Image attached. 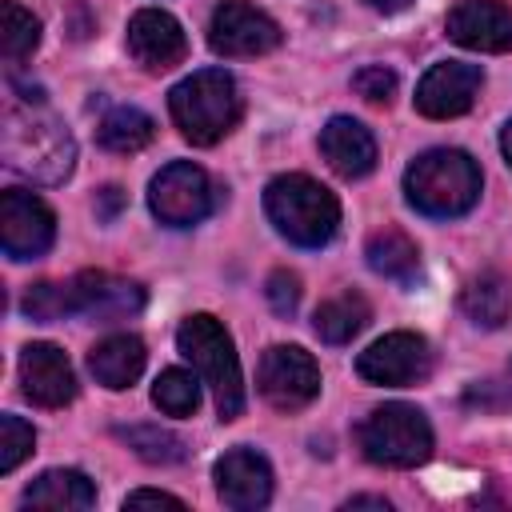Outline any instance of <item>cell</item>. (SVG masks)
<instances>
[{
  "instance_id": "cell-9",
  "label": "cell",
  "mask_w": 512,
  "mask_h": 512,
  "mask_svg": "<svg viewBox=\"0 0 512 512\" xmlns=\"http://www.w3.org/2000/svg\"><path fill=\"white\" fill-rule=\"evenodd\" d=\"M260 396L280 412H300L320 396V368L296 344H272L256 368Z\"/></svg>"
},
{
  "instance_id": "cell-30",
  "label": "cell",
  "mask_w": 512,
  "mask_h": 512,
  "mask_svg": "<svg viewBox=\"0 0 512 512\" xmlns=\"http://www.w3.org/2000/svg\"><path fill=\"white\" fill-rule=\"evenodd\" d=\"M352 88L368 104H392V96H396V72L384 68V64H368V68H360L352 76Z\"/></svg>"
},
{
  "instance_id": "cell-28",
  "label": "cell",
  "mask_w": 512,
  "mask_h": 512,
  "mask_svg": "<svg viewBox=\"0 0 512 512\" xmlns=\"http://www.w3.org/2000/svg\"><path fill=\"white\" fill-rule=\"evenodd\" d=\"M24 312H28L32 320H40V324L60 320V316H72V312H76V308H72V288H68V284L40 280V284H32V288L24 292Z\"/></svg>"
},
{
  "instance_id": "cell-32",
  "label": "cell",
  "mask_w": 512,
  "mask_h": 512,
  "mask_svg": "<svg viewBox=\"0 0 512 512\" xmlns=\"http://www.w3.org/2000/svg\"><path fill=\"white\" fill-rule=\"evenodd\" d=\"M160 508V504H168V508H184V500L180 496H172V492H156V488H140V492H128L124 496V508Z\"/></svg>"
},
{
  "instance_id": "cell-36",
  "label": "cell",
  "mask_w": 512,
  "mask_h": 512,
  "mask_svg": "<svg viewBox=\"0 0 512 512\" xmlns=\"http://www.w3.org/2000/svg\"><path fill=\"white\" fill-rule=\"evenodd\" d=\"M500 148H504V160L512 164V120L504 124V132H500Z\"/></svg>"
},
{
  "instance_id": "cell-19",
  "label": "cell",
  "mask_w": 512,
  "mask_h": 512,
  "mask_svg": "<svg viewBox=\"0 0 512 512\" xmlns=\"http://www.w3.org/2000/svg\"><path fill=\"white\" fill-rule=\"evenodd\" d=\"M144 360H148L144 340L132 336V332L104 336V340L88 352V368H92L96 384H104V388H112V392L132 388V384L140 380V372H144Z\"/></svg>"
},
{
  "instance_id": "cell-21",
  "label": "cell",
  "mask_w": 512,
  "mask_h": 512,
  "mask_svg": "<svg viewBox=\"0 0 512 512\" xmlns=\"http://www.w3.org/2000/svg\"><path fill=\"white\" fill-rule=\"evenodd\" d=\"M364 256H368V268L384 280H396V284H408L416 272H420V252L412 244L408 232L400 228H380L368 236L364 244Z\"/></svg>"
},
{
  "instance_id": "cell-20",
  "label": "cell",
  "mask_w": 512,
  "mask_h": 512,
  "mask_svg": "<svg viewBox=\"0 0 512 512\" xmlns=\"http://www.w3.org/2000/svg\"><path fill=\"white\" fill-rule=\"evenodd\" d=\"M28 508H52V512H80L96 504V484L76 468H48L24 488Z\"/></svg>"
},
{
  "instance_id": "cell-8",
  "label": "cell",
  "mask_w": 512,
  "mask_h": 512,
  "mask_svg": "<svg viewBox=\"0 0 512 512\" xmlns=\"http://www.w3.org/2000/svg\"><path fill=\"white\" fill-rule=\"evenodd\" d=\"M432 344L420 332H388L380 340H372L360 356H356V372L368 384H384V388H408V384H424L432 376Z\"/></svg>"
},
{
  "instance_id": "cell-17",
  "label": "cell",
  "mask_w": 512,
  "mask_h": 512,
  "mask_svg": "<svg viewBox=\"0 0 512 512\" xmlns=\"http://www.w3.org/2000/svg\"><path fill=\"white\" fill-rule=\"evenodd\" d=\"M448 40L472 52H512V8L500 0H460L448 20Z\"/></svg>"
},
{
  "instance_id": "cell-15",
  "label": "cell",
  "mask_w": 512,
  "mask_h": 512,
  "mask_svg": "<svg viewBox=\"0 0 512 512\" xmlns=\"http://www.w3.org/2000/svg\"><path fill=\"white\" fill-rule=\"evenodd\" d=\"M216 496L236 512H256L272 500V464L256 448H232L216 460Z\"/></svg>"
},
{
  "instance_id": "cell-26",
  "label": "cell",
  "mask_w": 512,
  "mask_h": 512,
  "mask_svg": "<svg viewBox=\"0 0 512 512\" xmlns=\"http://www.w3.org/2000/svg\"><path fill=\"white\" fill-rule=\"evenodd\" d=\"M200 376L184 372V368H164L152 384V404L164 416H192L200 408Z\"/></svg>"
},
{
  "instance_id": "cell-1",
  "label": "cell",
  "mask_w": 512,
  "mask_h": 512,
  "mask_svg": "<svg viewBox=\"0 0 512 512\" xmlns=\"http://www.w3.org/2000/svg\"><path fill=\"white\" fill-rule=\"evenodd\" d=\"M4 164L32 184H64L76 168V140L64 128V120L40 100H28L24 108L4 112V136H0Z\"/></svg>"
},
{
  "instance_id": "cell-16",
  "label": "cell",
  "mask_w": 512,
  "mask_h": 512,
  "mask_svg": "<svg viewBox=\"0 0 512 512\" xmlns=\"http://www.w3.org/2000/svg\"><path fill=\"white\" fill-rule=\"evenodd\" d=\"M20 384L24 396L40 408H64L76 400V372L68 356L48 340H36L20 352Z\"/></svg>"
},
{
  "instance_id": "cell-23",
  "label": "cell",
  "mask_w": 512,
  "mask_h": 512,
  "mask_svg": "<svg viewBox=\"0 0 512 512\" xmlns=\"http://www.w3.org/2000/svg\"><path fill=\"white\" fill-rule=\"evenodd\" d=\"M460 308L472 324L480 328H500L512 312V296H508V280L500 272H480L468 280L464 296H460Z\"/></svg>"
},
{
  "instance_id": "cell-11",
  "label": "cell",
  "mask_w": 512,
  "mask_h": 512,
  "mask_svg": "<svg viewBox=\"0 0 512 512\" xmlns=\"http://www.w3.org/2000/svg\"><path fill=\"white\" fill-rule=\"evenodd\" d=\"M56 240L52 208L24 188H8L0 196V248L8 260H36Z\"/></svg>"
},
{
  "instance_id": "cell-22",
  "label": "cell",
  "mask_w": 512,
  "mask_h": 512,
  "mask_svg": "<svg viewBox=\"0 0 512 512\" xmlns=\"http://www.w3.org/2000/svg\"><path fill=\"white\" fill-rule=\"evenodd\" d=\"M368 316H372L368 300L348 288V292L328 296V300L312 312V332H316L324 344H348V340L368 324Z\"/></svg>"
},
{
  "instance_id": "cell-4",
  "label": "cell",
  "mask_w": 512,
  "mask_h": 512,
  "mask_svg": "<svg viewBox=\"0 0 512 512\" xmlns=\"http://www.w3.org/2000/svg\"><path fill=\"white\" fill-rule=\"evenodd\" d=\"M176 348L192 364V372L208 384L220 420H236L244 412V376L228 328L208 312H192L176 328Z\"/></svg>"
},
{
  "instance_id": "cell-18",
  "label": "cell",
  "mask_w": 512,
  "mask_h": 512,
  "mask_svg": "<svg viewBox=\"0 0 512 512\" xmlns=\"http://www.w3.org/2000/svg\"><path fill=\"white\" fill-rule=\"evenodd\" d=\"M320 156L328 160V168L344 180H360L376 168V140L372 132L352 120V116H332L320 128Z\"/></svg>"
},
{
  "instance_id": "cell-14",
  "label": "cell",
  "mask_w": 512,
  "mask_h": 512,
  "mask_svg": "<svg viewBox=\"0 0 512 512\" xmlns=\"http://www.w3.org/2000/svg\"><path fill=\"white\" fill-rule=\"evenodd\" d=\"M128 56L148 72H168L188 56V40L176 16L164 8H140L128 20Z\"/></svg>"
},
{
  "instance_id": "cell-10",
  "label": "cell",
  "mask_w": 512,
  "mask_h": 512,
  "mask_svg": "<svg viewBox=\"0 0 512 512\" xmlns=\"http://www.w3.org/2000/svg\"><path fill=\"white\" fill-rule=\"evenodd\" d=\"M280 44V24L252 8L248 0H224L216 4L212 20H208V48L216 56L240 60V56H264Z\"/></svg>"
},
{
  "instance_id": "cell-6",
  "label": "cell",
  "mask_w": 512,
  "mask_h": 512,
  "mask_svg": "<svg viewBox=\"0 0 512 512\" xmlns=\"http://www.w3.org/2000/svg\"><path fill=\"white\" fill-rule=\"evenodd\" d=\"M360 452L380 468H416L432 456V424L416 404H380L356 432Z\"/></svg>"
},
{
  "instance_id": "cell-12",
  "label": "cell",
  "mask_w": 512,
  "mask_h": 512,
  "mask_svg": "<svg viewBox=\"0 0 512 512\" xmlns=\"http://www.w3.org/2000/svg\"><path fill=\"white\" fill-rule=\"evenodd\" d=\"M480 84H484V72L476 64H464V60H444V64H432L420 84H416V112L428 116V120H452V116H464L476 96H480Z\"/></svg>"
},
{
  "instance_id": "cell-34",
  "label": "cell",
  "mask_w": 512,
  "mask_h": 512,
  "mask_svg": "<svg viewBox=\"0 0 512 512\" xmlns=\"http://www.w3.org/2000/svg\"><path fill=\"white\" fill-rule=\"evenodd\" d=\"M372 12H380V16H400V12H408L412 8V0H364Z\"/></svg>"
},
{
  "instance_id": "cell-29",
  "label": "cell",
  "mask_w": 512,
  "mask_h": 512,
  "mask_svg": "<svg viewBox=\"0 0 512 512\" xmlns=\"http://www.w3.org/2000/svg\"><path fill=\"white\" fill-rule=\"evenodd\" d=\"M36 448V432L20 416H0V472H12Z\"/></svg>"
},
{
  "instance_id": "cell-35",
  "label": "cell",
  "mask_w": 512,
  "mask_h": 512,
  "mask_svg": "<svg viewBox=\"0 0 512 512\" xmlns=\"http://www.w3.org/2000/svg\"><path fill=\"white\" fill-rule=\"evenodd\" d=\"M344 508H388V500L384 496H352V500H344Z\"/></svg>"
},
{
  "instance_id": "cell-7",
  "label": "cell",
  "mask_w": 512,
  "mask_h": 512,
  "mask_svg": "<svg viewBox=\"0 0 512 512\" xmlns=\"http://www.w3.org/2000/svg\"><path fill=\"white\" fill-rule=\"evenodd\" d=\"M148 208L168 228H192L216 208V188L208 172L192 160L164 164L148 184Z\"/></svg>"
},
{
  "instance_id": "cell-27",
  "label": "cell",
  "mask_w": 512,
  "mask_h": 512,
  "mask_svg": "<svg viewBox=\"0 0 512 512\" xmlns=\"http://www.w3.org/2000/svg\"><path fill=\"white\" fill-rule=\"evenodd\" d=\"M40 44V20L20 8L16 0H4V24H0V52L8 64H24Z\"/></svg>"
},
{
  "instance_id": "cell-13",
  "label": "cell",
  "mask_w": 512,
  "mask_h": 512,
  "mask_svg": "<svg viewBox=\"0 0 512 512\" xmlns=\"http://www.w3.org/2000/svg\"><path fill=\"white\" fill-rule=\"evenodd\" d=\"M72 308L96 324H116V320H128L144 308V288L128 276H116V272H80L72 284Z\"/></svg>"
},
{
  "instance_id": "cell-2",
  "label": "cell",
  "mask_w": 512,
  "mask_h": 512,
  "mask_svg": "<svg viewBox=\"0 0 512 512\" xmlns=\"http://www.w3.org/2000/svg\"><path fill=\"white\" fill-rule=\"evenodd\" d=\"M404 196L416 212L432 220L464 216L480 200V168L460 148H428L408 164Z\"/></svg>"
},
{
  "instance_id": "cell-3",
  "label": "cell",
  "mask_w": 512,
  "mask_h": 512,
  "mask_svg": "<svg viewBox=\"0 0 512 512\" xmlns=\"http://www.w3.org/2000/svg\"><path fill=\"white\" fill-rule=\"evenodd\" d=\"M168 112L188 144L212 148L240 124L244 100L224 68H200L168 92Z\"/></svg>"
},
{
  "instance_id": "cell-25",
  "label": "cell",
  "mask_w": 512,
  "mask_h": 512,
  "mask_svg": "<svg viewBox=\"0 0 512 512\" xmlns=\"http://www.w3.org/2000/svg\"><path fill=\"white\" fill-rule=\"evenodd\" d=\"M116 436L140 456V460H148V464H180L184 456H188V444L176 436V432H168V428H160V424H132V428H116Z\"/></svg>"
},
{
  "instance_id": "cell-5",
  "label": "cell",
  "mask_w": 512,
  "mask_h": 512,
  "mask_svg": "<svg viewBox=\"0 0 512 512\" xmlns=\"http://www.w3.org/2000/svg\"><path fill=\"white\" fill-rule=\"evenodd\" d=\"M264 212L272 228L296 248H324L340 228V200L304 172L276 176L264 188Z\"/></svg>"
},
{
  "instance_id": "cell-31",
  "label": "cell",
  "mask_w": 512,
  "mask_h": 512,
  "mask_svg": "<svg viewBox=\"0 0 512 512\" xmlns=\"http://www.w3.org/2000/svg\"><path fill=\"white\" fill-rule=\"evenodd\" d=\"M264 296H268V304H272L276 316H292L300 308V276L288 272V268H276L268 276V284H264Z\"/></svg>"
},
{
  "instance_id": "cell-24",
  "label": "cell",
  "mask_w": 512,
  "mask_h": 512,
  "mask_svg": "<svg viewBox=\"0 0 512 512\" xmlns=\"http://www.w3.org/2000/svg\"><path fill=\"white\" fill-rule=\"evenodd\" d=\"M152 136H156V120H152L148 112L132 108V104H120V108L104 112V120H100V128H96V140H100L108 152H120V156L148 148Z\"/></svg>"
},
{
  "instance_id": "cell-33",
  "label": "cell",
  "mask_w": 512,
  "mask_h": 512,
  "mask_svg": "<svg viewBox=\"0 0 512 512\" xmlns=\"http://www.w3.org/2000/svg\"><path fill=\"white\" fill-rule=\"evenodd\" d=\"M120 208H124V192H120L116 184H108V188L96 196V216H100V220H112Z\"/></svg>"
}]
</instances>
